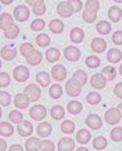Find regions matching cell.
I'll use <instances>...</instances> for the list:
<instances>
[{"label": "cell", "mask_w": 122, "mask_h": 151, "mask_svg": "<svg viewBox=\"0 0 122 151\" xmlns=\"http://www.w3.org/2000/svg\"><path fill=\"white\" fill-rule=\"evenodd\" d=\"M44 28H45V22L43 19H35V20H33L32 24H30V29L34 30V32L43 30Z\"/></svg>", "instance_id": "cell-43"}, {"label": "cell", "mask_w": 122, "mask_h": 151, "mask_svg": "<svg viewBox=\"0 0 122 151\" xmlns=\"http://www.w3.org/2000/svg\"><path fill=\"white\" fill-rule=\"evenodd\" d=\"M57 12L60 17L63 18H69L73 14V12L71 10V6H69L68 1H60L57 6Z\"/></svg>", "instance_id": "cell-20"}, {"label": "cell", "mask_w": 122, "mask_h": 151, "mask_svg": "<svg viewBox=\"0 0 122 151\" xmlns=\"http://www.w3.org/2000/svg\"><path fill=\"white\" fill-rule=\"evenodd\" d=\"M27 1V4H29V5H34V4H37V3H40V1H44V0H25Z\"/></svg>", "instance_id": "cell-56"}, {"label": "cell", "mask_w": 122, "mask_h": 151, "mask_svg": "<svg viewBox=\"0 0 122 151\" xmlns=\"http://www.w3.org/2000/svg\"><path fill=\"white\" fill-rule=\"evenodd\" d=\"M11 102V96L8 92L0 91V105L1 106H9Z\"/></svg>", "instance_id": "cell-49"}, {"label": "cell", "mask_w": 122, "mask_h": 151, "mask_svg": "<svg viewBox=\"0 0 122 151\" xmlns=\"http://www.w3.org/2000/svg\"><path fill=\"white\" fill-rule=\"evenodd\" d=\"M102 76L106 78V81H113L116 78V68L113 65H106L102 69Z\"/></svg>", "instance_id": "cell-28"}, {"label": "cell", "mask_w": 122, "mask_h": 151, "mask_svg": "<svg viewBox=\"0 0 122 151\" xmlns=\"http://www.w3.org/2000/svg\"><path fill=\"white\" fill-rule=\"evenodd\" d=\"M14 134V127L8 122H0V136L9 137Z\"/></svg>", "instance_id": "cell-29"}, {"label": "cell", "mask_w": 122, "mask_h": 151, "mask_svg": "<svg viewBox=\"0 0 122 151\" xmlns=\"http://www.w3.org/2000/svg\"><path fill=\"white\" fill-rule=\"evenodd\" d=\"M92 145L95 150H105L107 147V140L103 136H97V137L93 139Z\"/></svg>", "instance_id": "cell-31"}, {"label": "cell", "mask_w": 122, "mask_h": 151, "mask_svg": "<svg viewBox=\"0 0 122 151\" xmlns=\"http://www.w3.org/2000/svg\"><path fill=\"white\" fill-rule=\"evenodd\" d=\"M30 102H32L30 98L25 92L24 93H18L15 96V98H14V106H15L17 108H22V110L27 108L28 106H29Z\"/></svg>", "instance_id": "cell-8"}, {"label": "cell", "mask_w": 122, "mask_h": 151, "mask_svg": "<svg viewBox=\"0 0 122 151\" xmlns=\"http://www.w3.org/2000/svg\"><path fill=\"white\" fill-rule=\"evenodd\" d=\"M9 119L13 124H20L23 121V113L19 111H11L9 112Z\"/></svg>", "instance_id": "cell-47"}, {"label": "cell", "mask_w": 122, "mask_h": 151, "mask_svg": "<svg viewBox=\"0 0 122 151\" xmlns=\"http://www.w3.org/2000/svg\"><path fill=\"white\" fill-rule=\"evenodd\" d=\"M84 6H86V10L97 13L98 9H100V1H98V0H87Z\"/></svg>", "instance_id": "cell-42"}, {"label": "cell", "mask_w": 122, "mask_h": 151, "mask_svg": "<svg viewBox=\"0 0 122 151\" xmlns=\"http://www.w3.org/2000/svg\"><path fill=\"white\" fill-rule=\"evenodd\" d=\"M82 18L86 23H95L97 19V13H93L90 10H84L82 13Z\"/></svg>", "instance_id": "cell-45"}, {"label": "cell", "mask_w": 122, "mask_h": 151, "mask_svg": "<svg viewBox=\"0 0 122 151\" xmlns=\"http://www.w3.org/2000/svg\"><path fill=\"white\" fill-rule=\"evenodd\" d=\"M35 79L42 87H47V86L50 84V76L47 72H39L38 74H37Z\"/></svg>", "instance_id": "cell-30"}, {"label": "cell", "mask_w": 122, "mask_h": 151, "mask_svg": "<svg viewBox=\"0 0 122 151\" xmlns=\"http://www.w3.org/2000/svg\"><path fill=\"white\" fill-rule=\"evenodd\" d=\"M67 110L71 115H79L83 110V106H82V103L78 101H71L67 106Z\"/></svg>", "instance_id": "cell-27"}, {"label": "cell", "mask_w": 122, "mask_h": 151, "mask_svg": "<svg viewBox=\"0 0 122 151\" xmlns=\"http://www.w3.org/2000/svg\"><path fill=\"white\" fill-rule=\"evenodd\" d=\"M122 59V52L118 49V48H112L107 52V60L112 64H116L121 62Z\"/></svg>", "instance_id": "cell-17"}, {"label": "cell", "mask_w": 122, "mask_h": 151, "mask_svg": "<svg viewBox=\"0 0 122 151\" xmlns=\"http://www.w3.org/2000/svg\"><path fill=\"white\" fill-rule=\"evenodd\" d=\"M0 55H1V58L5 59V60H11L17 57V49L14 48L13 45H5L1 48Z\"/></svg>", "instance_id": "cell-16"}, {"label": "cell", "mask_w": 122, "mask_h": 151, "mask_svg": "<svg viewBox=\"0 0 122 151\" xmlns=\"http://www.w3.org/2000/svg\"><path fill=\"white\" fill-rule=\"evenodd\" d=\"M76 139L79 144H82V145H86L90 142V140H91V132L88 131V130H79L77 132V136H76Z\"/></svg>", "instance_id": "cell-25"}, {"label": "cell", "mask_w": 122, "mask_h": 151, "mask_svg": "<svg viewBox=\"0 0 122 151\" xmlns=\"http://www.w3.org/2000/svg\"><path fill=\"white\" fill-rule=\"evenodd\" d=\"M25 150L27 151H37L39 150V139L38 137H30L25 142Z\"/></svg>", "instance_id": "cell-34"}, {"label": "cell", "mask_w": 122, "mask_h": 151, "mask_svg": "<svg viewBox=\"0 0 122 151\" xmlns=\"http://www.w3.org/2000/svg\"><path fill=\"white\" fill-rule=\"evenodd\" d=\"M113 93H115V96H116V97L122 98V82L117 83L116 86H115V88H113Z\"/></svg>", "instance_id": "cell-53"}, {"label": "cell", "mask_w": 122, "mask_h": 151, "mask_svg": "<svg viewBox=\"0 0 122 151\" xmlns=\"http://www.w3.org/2000/svg\"><path fill=\"white\" fill-rule=\"evenodd\" d=\"M33 13L35 14V15H44V13L47 12V6L44 1H40V3H37L33 5Z\"/></svg>", "instance_id": "cell-41"}, {"label": "cell", "mask_w": 122, "mask_h": 151, "mask_svg": "<svg viewBox=\"0 0 122 151\" xmlns=\"http://www.w3.org/2000/svg\"><path fill=\"white\" fill-rule=\"evenodd\" d=\"M96 29H97V32L100 33V34H102V35H107V34H110V33H111V30H112V25L110 24L108 22L101 20V22H98V23H97Z\"/></svg>", "instance_id": "cell-22"}, {"label": "cell", "mask_w": 122, "mask_h": 151, "mask_svg": "<svg viewBox=\"0 0 122 151\" xmlns=\"http://www.w3.org/2000/svg\"><path fill=\"white\" fill-rule=\"evenodd\" d=\"M0 1H1L3 4H5V5H9V4H11L14 0H0Z\"/></svg>", "instance_id": "cell-57"}, {"label": "cell", "mask_w": 122, "mask_h": 151, "mask_svg": "<svg viewBox=\"0 0 122 151\" xmlns=\"http://www.w3.org/2000/svg\"><path fill=\"white\" fill-rule=\"evenodd\" d=\"M106 78L102 76V73H96L91 77V86L96 89H102L106 87Z\"/></svg>", "instance_id": "cell-14"}, {"label": "cell", "mask_w": 122, "mask_h": 151, "mask_svg": "<svg viewBox=\"0 0 122 151\" xmlns=\"http://www.w3.org/2000/svg\"><path fill=\"white\" fill-rule=\"evenodd\" d=\"M42 59H43V55H42L39 50L33 49L27 54V62L30 65H39L42 63Z\"/></svg>", "instance_id": "cell-12"}, {"label": "cell", "mask_w": 122, "mask_h": 151, "mask_svg": "<svg viewBox=\"0 0 122 151\" xmlns=\"http://www.w3.org/2000/svg\"><path fill=\"white\" fill-rule=\"evenodd\" d=\"M19 32H20L19 27L13 24L9 29L4 30V35H5V38H8V39H14V38H17L18 35H19Z\"/></svg>", "instance_id": "cell-36"}, {"label": "cell", "mask_w": 122, "mask_h": 151, "mask_svg": "<svg viewBox=\"0 0 122 151\" xmlns=\"http://www.w3.org/2000/svg\"><path fill=\"white\" fill-rule=\"evenodd\" d=\"M54 145L49 140H43L39 141V151H53Z\"/></svg>", "instance_id": "cell-46"}, {"label": "cell", "mask_w": 122, "mask_h": 151, "mask_svg": "<svg viewBox=\"0 0 122 151\" xmlns=\"http://www.w3.org/2000/svg\"><path fill=\"white\" fill-rule=\"evenodd\" d=\"M24 92L29 96L30 98V101L32 102H35V101H38L40 96H42V89L39 86H37V84H28V86L25 87L24 89Z\"/></svg>", "instance_id": "cell-6"}, {"label": "cell", "mask_w": 122, "mask_h": 151, "mask_svg": "<svg viewBox=\"0 0 122 151\" xmlns=\"http://www.w3.org/2000/svg\"><path fill=\"white\" fill-rule=\"evenodd\" d=\"M122 116L118 108H108L105 113V120L108 125H117L121 121Z\"/></svg>", "instance_id": "cell-1"}, {"label": "cell", "mask_w": 122, "mask_h": 151, "mask_svg": "<svg viewBox=\"0 0 122 151\" xmlns=\"http://www.w3.org/2000/svg\"><path fill=\"white\" fill-rule=\"evenodd\" d=\"M81 91H82V86L74 78L69 79L67 84H65V92L71 97H78L81 94Z\"/></svg>", "instance_id": "cell-2"}, {"label": "cell", "mask_w": 122, "mask_h": 151, "mask_svg": "<svg viewBox=\"0 0 122 151\" xmlns=\"http://www.w3.org/2000/svg\"><path fill=\"white\" fill-rule=\"evenodd\" d=\"M63 54L65 57V59H68L69 62H77V60H79V58H81V50L74 45L65 47Z\"/></svg>", "instance_id": "cell-3"}, {"label": "cell", "mask_w": 122, "mask_h": 151, "mask_svg": "<svg viewBox=\"0 0 122 151\" xmlns=\"http://www.w3.org/2000/svg\"><path fill=\"white\" fill-rule=\"evenodd\" d=\"M33 49H34V47H33L32 43H23L20 45V53H22V55L27 57V54L29 53V52H32Z\"/></svg>", "instance_id": "cell-51"}, {"label": "cell", "mask_w": 122, "mask_h": 151, "mask_svg": "<svg viewBox=\"0 0 122 151\" xmlns=\"http://www.w3.org/2000/svg\"><path fill=\"white\" fill-rule=\"evenodd\" d=\"M9 150H10V151H23V147L20 145H13Z\"/></svg>", "instance_id": "cell-54"}, {"label": "cell", "mask_w": 122, "mask_h": 151, "mask_svg": "<svg viewBox=\"0 0 122 151\" xmlns=\"http://www.w3.org/2000/svg\"><path fill=\"white\" fill-rule=\"evenodd\" d=\"M78 151H88V149L87 147H79Z\"/></svg>", "instance_id": "cell-59"}, {"label": "cell", "mask_w": 122, "mask_h": 151, "mask_svg": "<svg viewBox=\"0 0 122 151\" xmlns=\"http://www.w3.org/2000/svg\"><path fill=\"white\" fill-rule=\"evenodd\" d=\"M115 3H122V0H113Z\"/></svg>", "instance_id": "cell-61"}, {"label": "cell", "mask_w": 122, "mask_h": 151, "mask_svg": "<svg viewBox=\"0 0 122 151\" xmlns=\"http://www.w3.org/2000/svg\"><path fill=\"white\" fill-rule=\"evenodd\" d=\"M111 139L115 141V142H120L122 141V127L116 126L115 129H112L111 131Z\"/></svg>", "instance_id": "cell-44"}, {"label": "cell", "mask_w": 122, "mask_h": 151, "mask_svg": "<svg viewBox=\"0 0 122 151\" xmlns=\"http://www.w3.org/2000/svg\"><path fill=\"white\" fill-rule=\"evenodd\" d=\"M68 4H69V6H71V10L73 13H78V12L82 10L83 4H82L81 0H68Z\"/></svg>", "instance_id": "cell-48"}, {"label": "cell", "mask_w": 122, "mask_h": 151, "mask_svg": "<svg viewBox=\"0 0 122 151\" xmlns=\"http://www.w3.org/2000/svg\"><path fill=\"white\" fill-rule=\"evenodd\" d=\"M29 115H30V117L33 120L42 121L43 119H45V116H47V108L44 106H42V105H35V106H33L30 108Z\"/></svg>", "instance_id": "cell-5"}, {"label": "cell", "mask_w": 122, "mask_h": 151, "mask_svg": "<svg viewBox=\"0 0 122 151\" xmlns=\"http://www.w3.org/2000/svg\"><path fill=\"white\" fill-rule=\"evenodd\" d=\"M35 42L39 47H47V45L50 44V37L48 34H45V33H43V34L37 35Z\"/></svg>", "instance_id": "cell-39"}, {"label": "cell", "mask_w": 122, "mask_h": 151, "mask_svg": "<svg viewBox=\"0 0 122 151\" xmlns=\"http://www.w3.org/2000/svg\"><path fill=\"white\" fill-rule=\"evenodd\" d=\"M49 94H50V97L53 98V100H58V98H60V96L63 94V89L57 83L52 84L50 88H49Z\"/></svg>", "instance_id": "cell-35"}, {"label": "cell", "mask_w": 122, "mask_h": 151, "mask_svg": "<svg viewBox=\"0 0 122 151\" xmlns=\"http://www.w3.org/2000/svg\"><path fill=\"white\" fill-rule=\"evenodd\" d=\"M33 125L29 121H22L19 126H18V132L22 137H27V136H30L33 134Z\"/></svg>", "instance_id": "cell-15"}, {"label": "cell", "mask_w": 122, "mask_h": 151, "mask_svg": "<svg viewBox=\"0 0 122 151\" xmlns=\"http://www.w3.org/2000/svg\"><path fill=\"white\" fill-rule=\"evenodd\" d=\"M74 140L71 137H63L58 142V150L59 151H73L74 150Z\"/></svg>", "instance_id": "cell-13"}, {"label": "cell", "mask_w": 122, "mask_h": 151, "mask_svg": "<svg viewBox=\"0 0 122 151\" xmlns=\"http://www.w3.org/2000/svg\"><path fill=\"white\" fill-rule=\"evenodd\" d=\"M5 150H6V142L0 139V151H5Z\"/></svg>", "instance_id": "cell-55"}, {"label": "cell", "mask_w": 122, "mask_h": 151, "mask_svg": "<svg viewBox=\"0 0 122 151\" xmlns=\"http://www.w3.org/2000/svg\"><path fill=\"white\" fill-rule=\"evenodd\" d=\"M13 24H14V22H13V17L10 15V14H9V13L0 14V29L6 30Z\"/></svg>", "instance_id": "cell-19"}, {"label": "cell", "mask_w": 122, "mask_h": 151, "mask_svg": "<svg viewBox=\"0 0 122 151\" xmlns=\"http://www.w3.org/2000/svg\"><path fill=\"white\" fill-rule=\"evenodd\" d=\"M73 78L76 79L81 86H84V84L87 83V73L84 72V70H82V69L76 70V72L73 73Z\"/></svg>", "instance_id": "cell-38"}, {"label": "cell", "mask_w": 122, "mask_h": 151, "mask_svg": "<svg viewBox=\"0 0 122 151\" xmlns=\"http://www.w3.org/2000/svg\"><path fill=\"white\" fill-rule=\"evenodd\" d=\"M120 73H121V76H122V64L120 65Z\"/></svg>", "instance_id": "cell-60"}, {"label": "cell", "mask_w": 122, "mask_h": 151, "mask_svg": "<svg viewBox=\"0 0 122 151\" xmlns=\"http://www.w3.org/2000/svg\"><path fill=\"white\" fill-rule=\"evenodd\" d=\"M69 38H71V40L76 44L82 43L83 39H84V32L81 29V28L76 27L71 30V33H69Z\"/></svg>", "instance_id": "cell-18"}, {"label": "cell", "mask_w": 122, "mask_h": 151, "mask_svg": "<svg viewBox=\"0 0 122 151\" xmlns=\"http://www.w3.org/2000/svg\"><path fill=\"white\" fill-rule=\"evenodd\" d=\"M49 29L52 33H54V34H60L64 29V24L59 19H53V20L49 23Z\"/></svg>", "instance_id": "cell-24"}, {"label": "cell", "mask_w": 122, "mask_h": 151, "mask_svg": "<svg viewBox=\"0 0 122 151\" xmlns=\"http://www.w3.org/2000/svg\"><path fill=\"white\" fill-rule=\"evenodd\" d=\"M52 77L55 81H63L67 77V69L64 68V65L62 64H57L52 68Z\"/></svg>", "instance_id": "cell-11"}, {"label": "cell", "mask_w": 122, "mask_h": 151, "mask_svg": "<svg viewBox=\"0 0 122 151\" xmlns=\"http://www.w3.org/2000/svg\"><path fill=\"white\" fill-rule=\"evenodd\" d=\"M74 129H76V125H74V122L69 121V120H65L64 122H62V125H60V131H62L63 134H65V135L73 134Z\"/></svg>", "instance_id": "cell-32"}, {"label": "cell", "mask_w": 122, "mask_h": 151, "mask_svg": "<svg viewBox=\"0 0 122 151\" xmlns=\"http://www.w3.org/2000/svg\"><path fill=\"white\" fill-rule=\"evenodd\" d=\"M108 18L113 23H118L122 18V10L118 6H111L108 9Z\"/></svg>", "instance_id": "cell-23"}, {"label": "cell", "mask_w": 122, "mask_h": 151, "mask_svg": "<svg viewBox=\"0 0 122 151\" xmlns=\"http://www.w3.org/2000/svg\"><path fill=\"white\" fill-rule=\"evenodd\" d=\"M13 77L17 82H25L29 78V69L24 65H18L13 70Z\"/></svg>", "instance_id": "cell-4"}, {"label": "cell", "mask_w": 122, "mask_h": 151, "mask_svg": "<svg viewBox=\"0 0 122 151\" xmlns=\"http://www.w3.org/2000/svg\"><path fill=\"white\" fill-rule=\"evenodd\" d=\"M1 115H3V111H1V108H0V119H1Z\"/></svg>", "instance_id": "cell-62"}, {"label": "cell", "mask_w": 122, "mask_h": 151, "mask_svg": "<svg viewBox=\"0 0 122 151\" xmlns=\"http://www.w3.org/2000/svg\"><path fill=\"white\" fill-rule=\"evenodd\" d=\"M29 15H30V12L25 5H18L14 9V18L18 22H27L29 19Z\"/></svg>", "instance_id": "cell-7"}, {"label": "cell", "mask_w": 122, "mask_h": 151, "mask_svg": "<svg viewBox=\"0 0 122 151\" xmlns=\"http://www.w3.org/2000/svg\"><path fill=\"white\" fill-rule=\"evenodd\" d=\"M86 100H87V102L90 103V105L95 106V105H98V103L102 101V97H101V94L97 93V92H90L87 94Z\"/></svg>", "instance_id": "cell-37"}, {"label": "cell", "mask_w": 122, "mask_h": 151, "mask_svg": "<svg viewBox=\"0 0 122 151\" xmlns=\"http://www.w3.org/2000/svg\"><path fill=\"white\" fill-rule=\"evenodd\" d=\"M117 108H118V110H120V112H121V116H122V103H120L118 107H117Z\"/></svg>", "instance_id": "cell-58"}, {"label": "cell", "mask_w": 122, "mask_h": 151, "mask_svg": "<svg viewBox=\"0 0 122 151\" xmlns=\"http://www.w3.org/2000/svg\"><path fill=\"white\" fill-rule=\"evenodd\" d=\"M1 65H3V64H1V60H0V68H1Z\"/></svg>", "instance_id": "cell-63"}, {"label": "cell", "mask_w": 122, "mask_h": 151, "mask_svg": "<svg viewBox=\"0 0 122 151\" xmlns=\"http://www.w3.org/2000/svg\"><path fill=\"white\" fill-rule=\"evenodd\" d=\"M101 64V59L97 55H90L86 58V65L88 68H97Z\"/></svg>", "instance_id": "cell-40"}, {"label": "cell", "mask_w": 122, "mask_h": 151, "mask_svg": "<svg viewBox=\"0 0 122 151\" xmlns=\"http://www.w3.org/2000/svg\"><path fill=\"white\" fill-rule=\"evenodd\" d=\"M112 42H113L116 45L122 44V30H117L112 34Z\"/></svg>", "instance_id": "cell-52"}, {"label": "cell", "mask_w": 122, "mask_h": 151, "mask_svg": "<svg viewBox=\"0 0 122 151\" xmlns=\"http://www.w3.org/2000/svg\"><path fill=\"white\" fill-rule=\"evenodd\" d=\"M10 84V76L5 72L0 73V87H8Z\"/></svg>", "instance_id": "cell-50"}, {"label": "cell", "mask_w": 122, "mask_h": 151, "mask_svg": "<svg viewBox=\"0 0 122 151\" xmlns=\"http://www.w3.org/2000/svg\"><path fill=\"white\" fill-rule=\"evenodd\" d=\"M86 125L92 130H100L103 124H102V119L98 115L90 113L86 119Z\"/></svg>", "instance_id": "cell-9"}, {"label": "cell", "mask_w": 122, "mask_h": 151, "mask_svg": "<svg viewBox=\"0 0 122 151\" xmlns=\"http://www.w3.org/2000/svg\"><path fill=\"white\" fill-rule=\"evenodd\" d=\"M107 48V42L102 38H93L91 42V49L95 52V53H103Z\"/></svg>", "instance_id": "cell-10"}, {"label": "cell", "mask_w": 122, "mask_h": 151, "mask_svg": "<svg viewBox=\"0 0 122 151\" xmlns=\"http://www.w3.org/2000/svg\"><path fill=\"white\" fill-rule=\"evenodd\" d=\"M50 116L53 117L54 120H60L64 117V108L59 105H55L50 108Z\"/></svg>", "instance_id": "cell-33"}, {"label": "cell", "mask_w": 122, "mask_h": 151, "mask_svg": "<svg viewBox=\"0 0 122 151\" xmlns=\"http://www.w3.org/2000/svg\"><path fill=\"white\" fill-rule=\"evenodd\" d=\"M52 126L48 124V122H40V124L38 125V127H37V134H38V136H40V137H48V136L52 134Z\"/></svg>", "instance_id": "cell-21"}, {"label": "cell", "mask_w": 122, "mask_h": 151, "mask_svg": "<svg viewBox=\"0 0 122 151\" xmlns=\"http://www.w3.org/2000/svg\"><path fill=\"white\" fill-rule=\"evenodd\" d=\"M45 57H47V60L50 63H54L60 58V52L57 48H48L45 52Z\"/></svg>", "instance_id": "cell-26"}]
</instances>
